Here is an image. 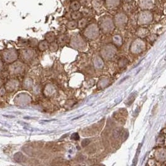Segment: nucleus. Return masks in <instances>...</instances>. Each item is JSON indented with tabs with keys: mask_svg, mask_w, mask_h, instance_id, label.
<instances>
[{
	"mask_svg": "<svg viewBox=\"0 0 166 166\" xmlns=\"http://www.w3.org/2000/svg\"><path fill=\"white\" fill-rule=\"evenodd\" d=\"M153 19V14L150 10H142L138 16V22L141 25L150 23Z\"/></svg>",
	"mask_w": 166,
	"mask_h": 166,
	"instance_id": "f257e3e1",
	"label": "nucleus"
},
{
	"mask_svg": "<svg viewBox=\"0 0 166 166\" xmlns=\"http://www.w3.org/2000/svg\"><path fill=\"white\" fill-rule=\"evenodd\" d=\"M128 16L123 12H119L115 16V23L118 26L125 25L128 22Z\"/></svg>",
	"mask_w": 166,
	"mask_h": 166,
	"instance_id": "f03ea898",
	"label": "nucleus"
},
{
	"mask_svg": "<svg viewBox=\"0 0 166 166\" xmlns=\"http://www.w3.org/2000/svg\"><path fill=\"white\" fill-rule=\"evenodd\" d=\"M101 25L105 31H108L113 28L114 23L111 18L109 16H105L101 18Z\"/></svg>",
	"mask_w": 166,
	"mask_h": 166,
	"instance_id": "7ed1b4c3",
	"label": "nucleus"
},
{
	"mask_svg": "<svg viewBox=\"0 0 166 166\" xmlns=\"http://www.w3.org/2000/svg\"><path fill=\"white\" fill-rule=\"evenodd\" d=\"M155 0H139V6L142 10H151L154 6Z\"/></svg>",
	"mask_w": 166,
	"mask_h": 166,
	"instance_id": "20e7f679",
	"label": "nucleus"
},
{
	"mask_svg": "<svg viewBox=\"0 0 166 166\" xmlns=\"http://www.w3.org/2000/svg\"><path fill=\"white\" fill-rule=\"evenodd\" d=\"M98 34V28L96 25L93 24L89 26L87 29L86 34L87 35L88 37L90 38H95Z\"/></svg>",
	"mask_w": 166,
	"mask_h": 166,
	"instance_id": "39448f33",
	"label": "nucleus"
},
{
	"mask_svg": "<svg viewBox=\"0 0 166 166\" xmlns=\"http://www.w3.org/2000/svg\"><path fill=\"white\" fill-rule=\"evenodd\" d=\"M105 5L108 8H115L121 3V0H105Z\"/></svg>",
	"mask_w": 166,
	"mask_h": 166,
	"instance_id": "423d86ee",
	"label": "nucleus"
},
{
	"mask_svg": "<svg viewBox=\"0 0 166 166\" xmlns=\"http://www.w3.org/2000/svg\"><path fill=\"white\" fill-rule=\"evenodd\" d=\"M91 4L93 8L98 11L102 9L103 6V2L102 0H93Z\"/></svg>",
	"mask_w": 166,
	"mask_h": 166,
	"instance_id": "0eeeda50",
	"label": "nucleus"
},
{
	"mask_svg": "<svg viewBox=\"0 0 166 166\" xmlns=\"http://www.w3.org/2000/svg\"><path fill=\"white\" fill-rule=\"evenodd\" d=\"M70 8L72 10V11H79V9L81 8V4L79 2L77 1V0H74V1L71 3Z\"/></svg>",
	"mask_w": 166,
	"mask_h": 166,
	"instance_id": "6e6552de",
	"label": "nucleus"
},
{
	"mask_svg": "<svg viewBox=\"0 0 166 166\" xmlns=\"http://www.w3.org/2000/svg\"><path fill=\"white\" fill-rule=\"evenodd\" d=\"M82 13L81 12H80L79 11H72V14H71V17L74 20H78L82 18Z\"/></svg>",
	"mask_w": 166,
	"mask_h": 166,
	"instance_id": "1a4fd4ad",
	"label": "nucleus"
},
{
	"mask_svg": "<svg viewBox=\"0 0 166 166\" xmlns=\"http://www.w3.org/2000/svg\"><path fill=\"white\" fill-rule=\"evenodd\" d=\"M78 25V22L76 21H69L67 24V27L69 29H74Z\"/></svg>",
	"mask_w": 166,
	"mask_h": 166,
	"instance_id": "9d476101",
	"label": "nucleus"
},
{
	"mask_svg": "<svg viewBox=\"0 0 166 166\" xmlns=\"http://www.w3.org/2000/svg\"><path fill=\"white\" fill-rule=\"evenodd\" d=\"M79 22H78V26L80 27V28H83V27H84L86 26L87 25V21L85 18H81L79 19Z\"/></svg>",
	"mask_w": 166,
	"mask_h": 166,
	"instance_id": "9b49d317",
	"label": "nucleus"
},
{
	"mask_svg": "<svg viewBox=\"0 0 166 166\" xmlns=\"http://www.w3.org/2000/svg\"><path fill=\"white\" fill-rule=\"evenodd\" d=\"M141 144H139L138 148V150L136 151V156H135V158L133 160V165H135L136 163H137V161H138V156L139 154V152H140V149H141Z\"/></svg>",
	"mask_w": 166,
	"mask_h": 166,
	"instance_id": "f8f14e48",
	"label": "nucleus"
},
{
	"mask_svg": "<svg viewBox=\"0 0 166 166\" xmlns=\"http://www.w3.org/2000/svg\"><path fill=\"white\" fill-rule=\"evenodd\" d=\"M46 36H47V39H50L51 41H53L54 39V35L53 33H49V34H47Z\"/></svg>",
	"mask_w": 166,
	"mask_h": 166,
	"instance_id": "ddd939ff",
	"label": "nucleus"
},
{
	"mask_svg": "<svg viewBox=\"0 0 166 166\" xmlns=\"http://www.w3.org/2000/svg\"><path fill=\"white\" fill-rule=\"evenodd\" d=\"M71 138L74 139V140H78L79 139V136L77 133H74V134H72V138Z\"/></svg>",
	"mask_w": 166,
	"mask_h": 166,
	"instance_id": "4468645a",
	"label": "nucleus"
},
{
	"mask_svg": "<svg viewBox=\"0 0 166 166\" xmlns=\"http://www.w3.org/2000/svg\"><path fill=\"white\" fill-rule=\"evenodd\" d=\"M123 1H124L125 2H126V3H131V2H133L134 0H123Z\"/></svg>",
	"mask_w": 166,
	"mask_h": 166,
	"instance_id": "2eb2a0df",
	"label": "nucleus"
}]
</instances>
